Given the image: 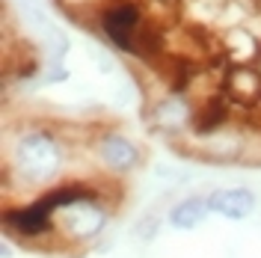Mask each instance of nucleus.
I'll list each match as a JSON object with an SVG mask.
<instances>
[{"label": "nucleus", "instance_id": "obj_1", "mask_svg": "<svg viewBox=\"0 0 261 258\" xmlns=\"http://www.w3.org/2000/svg\"><path fill=\"white\" fill-rule=\"evenodd\" d=\"M12 166L27 184L39 187L63 169V145L48 131H30L15 143Z\"/></svg>", "mask_w": 261, "mask_h": 258}, {"label": "nucleus", "instance_id": "obj_2", "mask_svg": "<svg viewBox=\"0 0 261 258\" xmlns=\"http://www.w3.org/2000/svg\"><path fill=\"white\" fill-rule=\"evenodd\" d=\"M107 223H110L107 205H101L98 196H92V199H81L57 214V235L71 243H89L101 238Z\"/></svg>", "mask_w": 261, "mask_h": 258}, {"label": "nucleus", "instance_id": "obj_3", "mask_svg": "<svg viewBox=\"0 0 261 258\" xmlns=\"http://www.w3.org/2000/svg\"><path fill=\"white\" fill-rule=\"evenodd\" d=\"M3 228H6V238L15 235L18 241H42L57 235V214L45 205L42 196H36L27 205L3 211Z\"/></svg>", "mask_w": 261, "mask_h": 258}, {"label": "nucleus", "instance_id": "obj_4", "mask_svg": "<svg viewBox=\"0 0 261 258\" xmlns=\"http://www.w3.org/2000/svg\"><path fill=\"white\" fill-rule=\"evenodd\" d=\"M143 24H146V18H143L137 3H113V6H107L101 12V30H104V36L119 50H128V54H134V39H137V33H140Z\"/></svg>", "mask_w": 261, "mask_h": 258}, {"label": "nucleus", "instance_id": "obj_5", "mask_svg": "<svg viewBox=\"0 0 261 258\" xmlns=\"http://www.w3.org/2000/svg\"><path fill=\"white\" fill-rule=\"evenodd\" d=\"M208 205H211V214H217V217L231 220V223H244L258 211V196L252 187H244V184L214 187V190H208Z\"/></svg>", "mask_w": 261, "mask_h": 258}, {"label": "nucleus", "instance_id": "obj_6", "mask_svg": "<svg viewBox=\"0 0 261 258\" xmlns=\"http://www.w3.org/2000/svg\"><path fill=\"white\" fill-rule=\"evenodd\" d=\"M98 161L104 163L113 175H128L134 172L140 161H143V151H140V145L128 140L125 134H119V131H107L101 140H98Z\"/></svg>", "mask_w": 261, "mask_h": 258}, {"label": "nucleus", "instance_id": "obj_7", "mask_svg": "<svg viewBox=\"0 0 261 258\" xmlns=\"http://www.w3.org/2000/svg\"><path fill=\"white\" fill-rule=\"evenodd\" d=\"M211 217V205H208V193H193L184 196L178 202H172L166 211V223L175 228V231H193L199 228L205 220Z\"/></svg>", "mask_w": 261, "mask_h": 258}, {"label": "nucleus", "instance_id": "obj_8", "mask_svg": "<svg viewBox=\"0 0 261 258\" xmlns=\"http://www.w3.org/2000/svg\"><path fill=\"white\" fill-rule=\"evenodd\" d=\"M226 95L231 101H241V104H252L261 98V74L255 68H246V65H238V68H228L226 78Z\"/></svg>", "mask_w": 261, "mask_h": 258}, {"label": "nucleus", "instance_id": "obj_9", "mask_svg": "<svg viewBox=\"0 0 261 258\" xmlns=\"http://www.w3.org/2000/svg\"><path fill=\"white\" fill-rule=\"evenodd\" d=\"M228 101L231 98L226 92H217V95L208 98V104H202L199 110L193 113V131L196 134H214V131H220L223 125L228 122Z\"/></svg>", "mask_w": 261, "mask_h": 258}, {"label": "nucleus", "instance_id": "obj_10", "mask_svg": "<svg viewBox=\"0 0 261 258\" xmlns=\"http://www.w3.org/2000/svg\"><path fill=\"white\" fill-rule=\"evenodd\" d=\"M161 235V214H143L137 223H134V238L143 243H151Z\"/></svg>", "mask_w": 261, "mask_h": 258}, {"label": "nucleus", "instance_id": "obj_11", "mask_svg": "<svg viewBox=\"0 0 261 258\" xmlns=\"http://www.w3.org/2000/svg\"><path fill=\"white\" fill-rule=\"evenodd\" d=\"M3 258H12V243H9V238H3Z\"/></svg>", "mask_w": 261, "mask_h": 258}]
</instances>
